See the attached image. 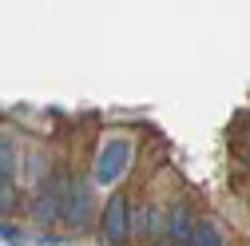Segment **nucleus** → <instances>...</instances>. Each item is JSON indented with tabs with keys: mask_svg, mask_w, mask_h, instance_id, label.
Returning a JSON list of instances; mask_svg holds the SVG:
<instances>
[{
	"mask_svg": "<svg viewBox=\"0 0 250 246\" xmlns=\"http://www.w3.org/2000/svg\"><path fill=\"white\" fill-rule=\"evenodd\" d=\"M131 155H135V143L127 135H107L104 147L96 151V163H91V183H100V187H115V183L127 175Z\"/></svg>",
	"mask_w": 250,
	"mask_h": 246,
	"instance_id": "nucleus-1",
	"label": "nucleus"
},
{
	"mask_svg": "<svg viewBox=\"0 0 250 246\" xmlns=\"http://www.w3.org/2000/svg\"><path fill=\"white\" fill-rule=\"evenodd\" d=\"M60 214L72 230H83L87 219H91V191L83 179H72L68 187H60Z\"/></svg>",
	"mask_w": 250,
	"mask_h": 246,
	"instance_id": "nucleus-2",
	"label": "nucleus"
},
{
	"mask_svg": "<svg viewBox=\"0 0 250 246\" xmlns=\"http://www.w3.org/2000/svg\"><path fill=\"white\" fill-rule=\"evenodd\" d=\"M131 234V199L127 195H111L107 206H104V238L123 246Z\"/></svg>",
	"mask_w": 250,
	"mask_h": 246,
	"instance_id": "nucleus-3",
	"label": "nucleus"
},
{
	"mask_svg": "<svg viewBox=\"0 0 250 246\" xmlns=\"http://www.w3.org/2000/svg\"><path fill=\"white\" fill-rule=\"evenodd\" d=\"M56 214H60V187L56 183H44L36 191V199H32V219L36 223H52Z\"/></svg>",
	"mask_w": 250,
	"mask_h": 246,
	"instance_id": "nucleus-4",
	"label": "nucleus"
},
{
	"mask_svg": "<svg viewBox=\"0 0 250 246\" xmlns=\"http://www.w3.org/2000/svg\"><path fill=\"white\" fill-rule=\"evenodd\" d=\"M191 246H227V238H223V226H218L214 219H203V223H195V230H191Z\"/></svg>",
	"mask_w": 250,
	"mask_h": 246,
	"instance_id": "nucleus-5",
	"label": "nucleus"
},
{
	"mask_svg": "<svg viewBox=\"0 0 250 246\" xmlns=\"http://www.w3.org/2000/svg\"><path fill=\"white\" fill-rule=\"evenodd\" d=\"M16 171V151H12V135H0V175L12 179Z\"/></svg>",
	"mask_w": 250,
	"mask_h": 246,
	"instance_id": "nucleus-6",
	"label": "nucleus"
},
{
	"mask_svg": "<svg viewBox=\"0 0 250 246\" xmlns=\"http://www.w3.org/2000/svg\"><path fill=\"white\" fill-rule=\"evenodd\" d=\"M8 203H12V179L0 175V210H8Z\"/></svg>",
	"mask_w": 250,
	"mask_h": 246,
	"instance_id": "nucleus-7",
	"label": "nucleus"
},
{
	"mask_svg": "<svg viewBox=\"0 0 250 246\" xmlns=\"http://www.w3.org/2000/svg\"><path fill=\"white\" fill-rule=\"evenodd\" d=\"M16 234H20V230H16V226H0V238H8V242H12V238H16Z\"/></svg>",
	"mask_w": 250,
	"mask_h": 246,
	"instance_id": "nucleus-8",
	"label": "nucleus"
}]
</instances>
